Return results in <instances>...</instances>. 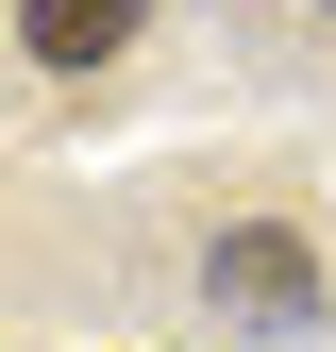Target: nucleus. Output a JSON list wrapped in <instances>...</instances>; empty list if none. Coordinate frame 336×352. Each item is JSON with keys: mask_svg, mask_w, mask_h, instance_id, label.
I'll return each mask as SVG.
<instances>
[{"mask_svg": "<svg viewBox=\"0 0 336 352\" xmlns=\"http://www.w3.org/2000/svg\"><path fill=\"white\" fill-rule=\"evenodd\" d=\"M135 34H151V0H34L17 51L34 67H101V51H135Z\"/></svg>", "mask_w": 336, "mask_h": 352, "instance_id": "f03ea898", "label": "nucleus"}, {"mask_svg": "<svg viewBox=\"0 0 336 352\" xmlns=\"http://www.w3.org/2000/svg\"><path fill=\"white\" fill-rule=\"evenodd\" d=\"M202 285H219V319H252V336H286V319H319V252L286 235V218H235V235L202 252Z\"/></svg>", "mask_w": 336, "mask_h": 352, "instance_id": "f257e3e1", "label": "nucleus"}]
</instances>
